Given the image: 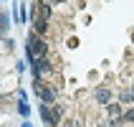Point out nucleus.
Masks as SVG:
<instances>
[{
	"instance_id": "39448f33",
	"label": "nucleus",
	"mask_w": 134,
	"mask_h": 127,
	"mask_svg": "<svg viewBox=\"0 0 134 127\" xmlns=\"http://www.w3.org/2000/svg\"><path fill=\"white\" fill-rule=\"evenodd\" d=\"M121 102H134V89H121Z\"/></svg>"
},
{
	"instance_id": "f03ea898",
	"label": "nucleus",
	"mask_w": 134,
	"mask_h": 127,
	"mask_svg": "<svg viewBox=\"0 0 134 127\" xmlns=\"http://www.w3.org/2000/svg\"><path fill=\"white\" fill-rule=\"evenodd\" d=\"M94 99H96L99 104H106V102H109V99H111V92L106 89V87H99V89L94 92Z\"/></svg>"
},
{
	"instance_id": "f257e3e1",
	"label": "nucleus",
	"mask_w": 134,
	"mask_h": 127,
	"mask_svg": "<svg viewBox=\"0 0 134 127\" xmlns=\"http://www.w3.org/2000/svg\"><path fill=\"white\" fill-rule=\"evenodd\" d=\"M28 51H30V59H43L46 53H48V46L38 38V33H30L28 36Z\"/></svg>"
},
{
	"instance_id": "20e7f679",
	"label": "nucleus",
	"mask_w": 134,
	"mask_h": 127,
	"mask_svg": "<svg viewBox=\"0 0 134 127\" xmlns=\"http://www.w3.org/2000/svg\"><path fill=\"white\" fill-rule=\"evenodd\" d=\"M46 31H48V23H46L43 18H41V21H36V33H38V36H43Z\"/></svg>"
},
{
	"instance_id": "423d86ee",
	"label": "nucleus",
	"mask_w": 134,
	"mask_h": 127,
	"mask_svg": "<svg viewBox=\"0 0 134 127\" xmlns=\"http://www.w3.org/2000/svg\"><path fill=\"white\" fill-rule=\"evenodd\" d=\"M124 120H127V122H134V109H129V112L124 114Z\"/></svg>"
},
{
	"instance_id": "7ed1b4c3",
	"label": "nucleus",
	"mask_w": 134,
	"mask_h": 127,
	"mask_svg": "<svg viewBox=\"0 0 134 127\" xmlns=\"http://www.w3.org/2000/svg\"><path fill=\"white\" fill-rule=\"evenodd\" d=\"M41 99H43V102H53V99H56V92L53 89H41Z\"/></svg>"
},
{
	"instance_id": "0eeeda50",
	"label": "nucleus",
	"mask_w": 134,
	"mask_h": 127,
	"mask_svg": "<svg viewBox=\"0 0 134 127\" xmlns=\"http://www.w3.org/2000/svg\"><path fill=\"white\" fill-rule=\"evenodd\" d=\"M109 114H119V104H111V107H109Z\"/></svg>"
}]
</instances>
